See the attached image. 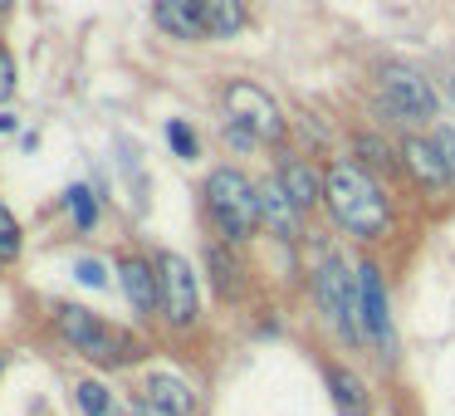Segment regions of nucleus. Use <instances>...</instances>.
<instances>
[{"label": "nucleus", "instance_id": "nucleus-8", "mask_svg": "<svg viewBox=\"0 0 455 416\" xmlns=\"http://www.w3.org/2000/svg\"><path fill=\"white\" fill-rule=\"evenodd\" d=\"M357 314H363V333L392 357V314H387V289H382L377 265L357 269Z\"/></svg>", "mask_w": 455, "mask_h": 416}, {"label": "nucleus", "instance_id": "nucleus-20", "mask_svg": "<svg viewBox=\"0 0 455 416\" xmlns=\"http://www.w3.org/2000/svg\"><path fill=\"white\" fill-rule=\"evenodd\" d=\"M64 201H69V211H74V226L93 230V220H99V201H93V191L89 187H69V191H64Z\"/></svg>", "mask_w": 455, "mask_h": 416}, {"label": "nucleus", "instance_id": "nucleus-2", "mask_svg": "<svg viewBox=\"0 0 455 416\" xmlns=\"http://www.w3.org/2000/svg\"><path fill=\"white\" fill-rule=\"evenodd\" d=\"M206 201H211V216H216L220 236H226L230 245L250 240V230L259 226V187H250L245 172L216 167L206 177Z\"/></svg>", "mask_w": 455, "mask_h": 416}, {"label": "nucleus", "instance_id": "nucleus-3", "mask_svg": "<svg viewBox=\"0 0 455 416\" xmlns=\"http://www.w3.org/2000/svg\"><path fill=\"white\" fill-rule=\"evenodd\" d=\"M60 333H64V343L79 348L93 363H128V357H138V348H132L128 333L108 328L99 314H89V308H79V304H60Z\"/></svg>", "mask_w": 455, "mask_h": 416}, {"label": "nucleus", "instance_id": "nucleus-26", "mask_svg": "<svg viewBox=\"0 0 455 416\" xmlns=\"http://www.w3.org/2000/svg\"><path fill=\"white\" fill-rule=\"evenodd\" d=\"M11 5H15V0H0V15H5V11H11Z\"/></svg>", "mask_w": 455, "mask_h": 416}, {"label": "nucleus", "instance_id": "nucleus-9", "mask_svg": "<svg viewBox=\"0 0 455 416\" xmlns=\"http://www.w3.org/2000/svg\"><path fill=\"white\" fill-rule=\"evenodd\" d=\"M402 157H406V172H411V177L421 181V187H451V181H455V167H451V157H445L441 142L406 138Z\"/></svg>", "mask_w": 455, "mask_h": 416}, {"label": "nucleus", "instance_id": "nucleus-17", "mask_svg": "<svg viewBox=\"0 0 455 416\" xmlns=\"http://www.w3.org/2000/svg\"><path fill=\"white\" fill-rule=\"evenodd\" d=\"M206 265H211V279H216L220 299H240V265L230 255V245H206Z\"/></svg>", "mask_w": 455, "mask_h": 416}, {"label": "nucleus", "instance_id": "nucleus-25", "mask_svg": "<svg viewBox=\"0 0 455 416\" xmlns=\"http://www.w3.org/2000/svg\"><path fill=\"white\" fill-rule=\"evenodd\" d=\"M445 148V157H451V167H455V132H441V138H435Z\"/></svg>", "mask_w": 455, "mask_h": 416}, {"label": "nucleus", "instance_id": "nucleus-12", "mask_svg": "<svg viewBox=\"0 0 455 416\" xmlns=\"http://www.w3.org/2000/svg\"><path fill=\"white\" fill-rule=\"evenodd\" d=\"M152 20H157V30L172 35V40H206L201 0H157V5H152Z\"/></svg>", "mask_w": 455, "mask_h": 416}, {"label": "nucleus", "instance_id": "nucleus-15", "mask_svg": "<svg viewBox=\"0 0 455 416\" xmlns=\"http://www.w3.org/2000/svg\"><path fill=\"white\" fill-rule=\"evenodd\" d=\"M279 181H284L289 201H294L299 211L318 206V196H323V177H318L308 162H284V167H279Z\"/></svg>", "mask_w": 455, "mask_h": 416}, {"label": "nucleus", "instance_id": "nucleus-16", "mask_svg": "<svg viewBox=\"0 0 455 416\" xmlns=\"http://www.w3.org/2000/svg\"><path fill=\"white\" fill-rule=\"evenodd\" d=\"M328 387H333V402L343 416H367V387L357 372L347 367H328Z\"/></svg>", "mask_w": 455, "mask_h": 416}, {"label": "nucleus", "instance_id": "nucleus-27", "mask_svg": "<svg viewBox=\"0 0 455 416\" xmlns=\"http://www.w3.org/2000/svg\"><path fill=\"white\" fill-rule=\"evenodd\" d=\"M132 416H152V412H148V406H142V412H132Z\"/></svg>", "mask_w": 455, "mask_h": 416}, {"label": "nucleus", "instance_id": "nucleus-18", "mask_svg": "<svg viewBox=\"0 0 455 416\" xmlns=\"http://www.w3.org/2000/svg\"><path fill=\"white\" fill-rule=\"evenodd\" d=\"M353 148H357V157H363L372 172H396V152L387 148L382 138H372V132H357Z\"/></svg>", "mask_w": 455, "mask_h": 416}, {"label": "nucleus", "instance_id": "nucleus-23", "mask_svg": "<svg viewBox=\"0 0 455 416\" xmlns=\"http://www.w3.org/2000/svg\"><path fill=\"white\" fill-rule=\"evenodd\" d=\"M15 93V54L11 50H0V103Z\"/></svg>", "mask_w": 455, "mask_h": 416}, {"label": "nucleus", "instance_id": "nucleus-28", "mask_svg": "<svg viewBox=\"0 0 455 416\" xmlns=\"http://www.w3.org/2000/svg\"><path fill=\"white\" fill-rule=\"evenodd\" d=\"M0 367H5V353H0Z\"/></svg>", "mask_w": 455, "mask_h": 416}, {"label": "nucleus", "instance_id": "nucleus-13", "mask_svg": "<svg viewBox=\"0 0 455 416\" xmlns=\"http://www.w3.org/2000/svg\"><path fill=\"white\" fill-rule=\"evenodd\" d=\"M259 216L269 220V230H275L279 240H299V206L289 201V191L279 177L259 187Z\"/></svg>", "mask_w": 455, "mask_h": 416}, {"label": "nucleus", "instance_id": "nucleus-4", "mask_svg": "<svg viewBox=\"0 0 455 416\" xmlns=\"http://www.w3.org/2000/svg\"><path fill=\"white\" fill-rule=\"evenodd\" d=\"M314 294H318V308H323V318L347 338V343H367L363 314H357V279L343 269V260H338V255H328L323 265H318Z\"/></svg>", "mask_w": 455, "mask_h": 416}, {"label": "nucleus", "instance_id": "nucleus-11", "mask_svg": "<svg viewBox=\"0 0 455 416\" xmlns=\"http://www.w3.org/2000/svg\"><path fill=\"white\" fill-rule=\"evenodd\" d=\"M118 275H123V294H128V304L138 308V314H157V308H162V279H157V265H148V260L128 255Z\"/></svg>", "mask_w": 455, "mask_h": 416}, {"label": "nucleus", "instance_id": "nucleus-22", "mask_svg": "<svg viewBox=\"0 0 455 416\" xmlns=\"http://www.w3.org/2000/svg\"><path fill=\"white\" fill-rule=\"evenodd\" d=\"M167 142L177 148V157H196V138H191V128H187L181 118L167 123Z\"/></svg>", "mask_w": 455, "mask_h": 416}, {"label": "nucleus", "instance_id": "nucleus-14", "mask_svg": "<svg viewBox=\"0 0 455 416\" xmlns=\"http://www.w3.org/2000/svg\"><path fill=\"white\" fill-rule=\"evenodd\" d=\"M201 25H206L211 40H230L250 25L245 0H201Z\"/></svg>", "mask_w": 455, "mask_h": 416}, {"label": "nucleus", "instance_id": "nucleus-1", "mask_svg": "<svg viewBox=\"0 0 455 416\" xmlns=\"http://www.w3.org/2000/svg\"><path fill=\"white\" fill-rule=\"evenodd\" d=\"M323 196H328V206H333V216L343 220L353 236H363V240L382 236V226H387V196H382V187H377L372 172H363V167H333V172H328V181H323Z\"/></svg>", "mask_w": 455, "mask_h": 416}, {"label": "nucleus", "instance_id": "nucleus-21", "mask_svg": "<svg viewBox=\"0 0 455 416\" xmlns=\"http://www.w3.org/2000/svg\"><path fill=\"white\" fill-rule=\"evenodd\" d=\"M15 255H20V226H15L11 211L0 206V265H11Z\"/></svg>", "mask_w": 455, "mask_h": 416}, {"label": "nucleus", "instance_id": "nucleus-19", "mask_svg": "<svg viewBox=\"0 0 455 416\" xmlns=\"http://www.w3.org/2000/svg\"><path fill=\"white\" fill-rule=\"evenodd\" d=\"M74 396H79V412H84V416H108V412H113L108 387H103V382H93V377H89V382H79V387H74Z\"/></svg>", "mask_w": 455, "mask_h": 416}, {"label": "nucleus", "instance_id": "nucleus-10", "mask_svg": "<svg viewBox=\"0 0 455 416\" xmlns=\"http://www.w3.org/2000/svg\"><path fill=\"white\" fill-rule=\"evenodd\" d=\"M142 406H148L152 416H191L196 412V392H191L181 377L157 372V377H148V387H142Z\"/></svg>", "mask_w": 455, "mask_h": 416}, {"label": "nucleus", "instance_id": "nucleus-5", "mask_svg": "<svg viewBox=\"0 0 455 416\" xmlns=\"http://www.w3.org/2000/svg\"><path fill=\"white\" fill-rule=\"evenodd\" d=\"M377 89H382V103L396 113L402 123H421V118H435V89L421 79L416 69H406V64H387L382 79H377Z\"/></svg>", "mask_w": 455, "mask_h": 416}, {"label": "nucleus", "instance_id": "nucleus-6", "mask_svg": "<svg viewBox=\"0 0 455 416\" xmlns=\"http://www.w3.org/2000/svg\"><path fill=\"white\" fill-rule=\"evenodd\" d=\"M157 279H162V318L177 324V328L196 324V308H201L196 275H191V265L177 255V250H162L157 255Z\"/></svg>", "mask_w": 455, "mask_h": 416}, {"label": "nucleus", "instance_id": "nucleus-24", "mask_svg": "<svg viewBox=\"0 0 455 416\" xmlns=\"http://www.w3.org/2000/svg\"><path fill=\"white\" fill-rule=\"evenodd\" d=\"M74 269H79V279H84V284H93V289H103V284H108V275H103V265H99V260H79Z\"/></svg>", "mask_w": 455, "mask_h": 416}, {"label": "nucleus", "instance_id": "nucleus-7", "mask_svg": "<svg viewBox=\"0 0 455 416\" xmlns=\"http://www.w3.org/2000/svg\"><path fill=\"white\" fill-rule=\"evenodd\" d=\"M226 108H230V118L245 123L255 138H265V142H279V138H284V113H279V103L269 99L259 84H250V79L226 84Z\"/></svg>", "mask_w": 455, "mask_h": 416}]
</instances>
